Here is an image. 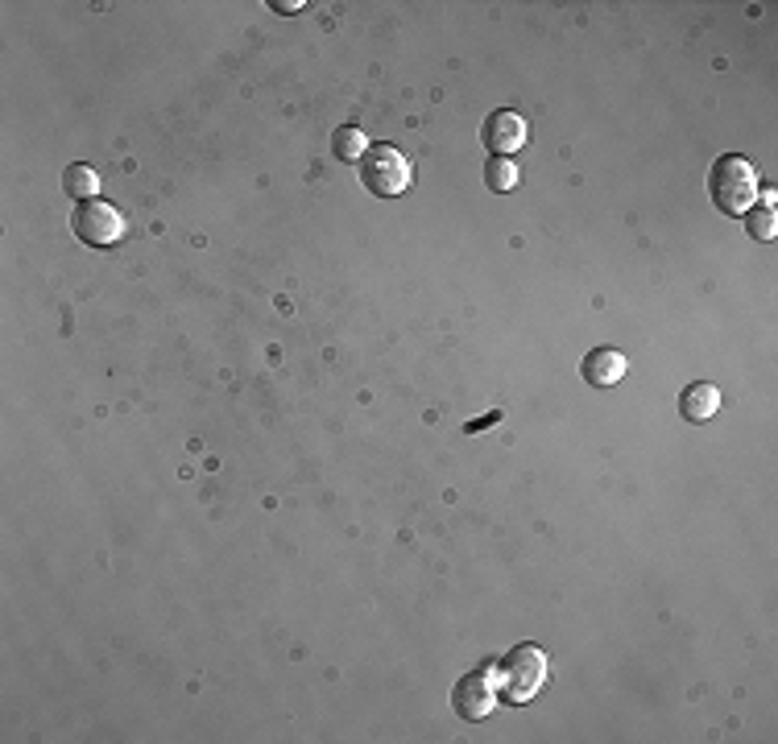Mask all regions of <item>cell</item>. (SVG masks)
I'll return each mask as SVG.
<instances>
[{"label":"cell","mask_w":778,"mask_h":744,"mask_svg":"<svg viewBox=\"0 0 778 744\" xmlns=\"http://www.w3.org/2000/svg\"><path fill=\"white\" fill-rule=\"evenodd\" d=\"M360 183L369 186L378 199H398L402 190L410 186V162L398 145H369V153L357 162Z\"/></svg>","instance_id":"obj_3"},{"label":"cell","mask_w":778,"mask_h":744,"mask_svg":"<svg viewBox=\"0 0 778 744\" xmlns=\"http://www.w3.org/2000/svg\"><path fill=\"white\" fill-rule=\"evenodd\" d=\"M547 682V654L539 645H514L497 661V691L505 703H530Z\"/></svg>","instance_id":"obj_2"},{"label":"cell","mask_w":778,"mask_h":744,"mask_svg":"<svg viewBox=\"0 0 778 744\" xmlns=\"http://www.w3.org/2000/svg\"><path fill=\"white\" fill-rule=\"evenodd\" d=\"M63 190L71 195V199H79V203H87V199H100V195H96V190H100V174H96L91 165H84V162L66 165Z\"/></svg>","instance_id":"obj_9"},{"label":"cell","mask_w":778,"mask_h":744,"mask_svg":"<svg viewBox=\"0 0 778 744\" xmlns=\"http://www.w3.org/2000/svg\"><path fill=\"white\" fill-rule=\"evenodd\" d=\"M332 153H336L339 162L357 165L360 158L369 153V137L360 133L357 124H344V128H336V133H332Z\"/></svg>","instance_id":"obj_10"},{"label":"cell","mask_w":778,"mask_h":744,"mask_svg":"<svg viewBox=\"0 0 778 744\" xmlns=\"http://www.w3.org/2000/svg\"><path fill=\"white\" fill-rule=\"evenodd\" d=\"M527 137H530L527 121H522L518 112H509V108L493 112V116L481 124V141L493 158H509L514 149H522V145H527Z\"/></svg>","instance_id":"obj_6"},{"label":"cell","mask_w":778,"mask_h":744,"mask_svg":"<svg viewBox=\"0 0 778 744\" xmlns=\"http://www.w3.org/2000/svg\"><path fill=\"white\" fill-rule=\"evenodd\" d=\"M745 224H750V236L754 240H775V207L766 203V207H754L750 215H745Z\"/></svg>","instance_id":"obj_12"},{"label":"cell","mask_w":778,"mask_h":744,"mask_svg":"<svg viewBox=\"0 0 778 744\" xmlns=\"http://www.w3.org/2000/svg\"><path fill=\"white\" fill-rule=\"evenodd\" d=\"M71 232H75L87 248H112L125 236V215H121V207L104 203V199H87V203L75 207Z\"/></svg>","instance_id":"obj_4"},{"label":"cell","mask_w":778,"mask_h":744,"mask_svg":"<svg viewBox=\"0 0 778 744\" xmlns=\"http://www.w3.org/2000/svg\"><path fill=\"white\" fill-rule=\"evenodd\" d=\"M497 418H502V410H493L489 418H477V422H468V434H477V431H484V426H493Z\"/></svg>","instance_id":"obj_13"},{"label":"cell","mask_w":778,"mask_h":744,"mask_svg":"<svg viewBox=\"0 0 778 744\" xmlns=\"http://www.w3.org/2000/svg\"><path fill=\"white\" fill-rule=\"evenodd\" d=\"M708 195L725 215H750L757 203V165L741 153L716 158L708 174Z\"/></svg>","instance_id":"obj_1"},{"label":"cell","mask_w":778,"mask_h":744,"mask_svg":"<svg viewBox=\"0 0 778 744\" xmlns=\"http://www.w3.org/2000/svg\"><path fill=\"white\" fill-rule=\"evenodd\" d=\"M484 186L497 190V195L514 190V186H518V165L509 162V158H489V165H484Z\"/></svg>","instance_id":"obj_11"},{"label":"cell","mask_w":778,"mask_h":744,"mask_svg":"<svg viewBox=\"0 0 778 744\" xmlns=\"http://www.w3.org/2000/svg\"><path fill=\"white\" fill-rule=\"evenodd\" d=\"M452 707L460 720H489V711L497 707V666H481V670L464 674L452 691Z\"/></svg>","instance_id":"obj_5"},{"label":"cell","mask_w":778,"mask_h":744,"mask_svg":"<svg viewBox=\"0 0 778 744\" xmlns=\"http://www.w3.org/2000/svg\"><path fill=\"white\" fill-rule=\"evenodd\" d=\"M716 410H720V389L708 385V381H695V385H688V389L679 393V413H683L688 422H708Z\"/></svg>","instance_id":"obj_8"},{"label":"cell","mask_w":778,"mask_h":744,"mask_svg":"<svg viewBox=\"0 0 778 744\" xmlns=\"http://www.w3.org/2000/svg\"><path fill=\"white\" fill-rule=\"evenodd\" d=\"M626 369H630V360H626L617 348H596L584 356L580 376H584L589 385H596V389H609V385H617V381L626 376Z\"/></svg>","instance_id":"obj_7"}]
</instances>
